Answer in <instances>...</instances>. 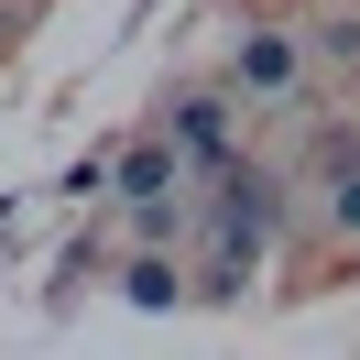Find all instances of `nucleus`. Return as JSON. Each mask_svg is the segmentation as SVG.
Segmentation results:
<instances>
[{"instance_id": "f257e3e1", "label": "nucleus", "mask_w": 360, "mask_h": 360, "mask_svg": "<svg viewBox=\"0 0 360 360\" xmlns=\"http://www.w3.org/2000/svg\"><path fill=\"white\" fill-rule=\"evenodd\" d=\"M273 207H284V186L251 175V164H229L219 175V207H207V273H197V306H229V295L251 284V262L273 251Z\"/></svg>"}, {"instance_id": "f03ea898", "label": "nucleus", "mask_w": 360, "mask_h": 360, "mask_svg": "<svg viewBox=\"0 0 360 360\" xmlns=\"http://www.w3.org/2000/svg\"><path fill=\"white\" fill-rule=\"evenodd\" d=\"M164 131H175V153H186V175H197V186H219L229 164H240V120H229V98H219V88H175Z\"/></svg>"}, {"instance_id": "7ed1b4c3", "label": "nucleus", "mask_w": 360, "mask_h": 360, "mask_svg": "<svg viewBox=\"0 0 360 360\" xmlns=\"http://www.w3.org/2000/svg\"><path fill=\"white\" fill-rule=\"evenodd\" d=\"M229 88H251V98H273V110H284V98L306 88L295 33H240V44H229Z\"/></svg>"}, {"instance_id": "20e7f679", "label": "nucleus", "mask_w": 360, "mask_h": 360, "mask_svg": "<svg viewBox=\"0 0 360 360\" xmlns=\"http://www.w3.org/2000/svg\"><path fill=\"white\" fill-rule=\"evenodd\" d=\"M110 186H120V207H142V197H175V186H197V175H186L175 131H164V142H131V153L110 164Z\"/></svg>"}, {"instance_id": "39448f33", "label": "nucleus", "mask_w": 360, "mask_h": 360, "mask_svg": "<svg viewBox=\"0 0 360 360\" xmlns=\"http://www.w3.org/2000/svg\"><path fill=\"white\" fill-rule=\"evenodd\" d=\"M120 295H131V306H142V316H164V306H186V273H175V262H164V251H153V240H142V251H131V273H120Z\"/></svg>"}, {"instance_id": "423d86ee", "label": "nucleus", "mask_w": 360, "mask_h": 360, "mask_svg": "<svg viewBox=\"0 0 360 360\" xmlns=\"http://www.w3.org/2000/svg\"><path fill=\"white\" fill-rule=\"evenodd\" d=\"M328 219H338V229H349V240H360V153L338 164V186H328Z\"/></svg>"}, {"instance_id": "0eeeda50", "label": "nucleus", "mask_w": 360, "mask_h": 360, "mask_svg": "<svg viewBox=\"0 0 360 360\" xmlns=\"http://www.w3.org/2000/svg\"><path fill=\"white\" fill-rule=\"evenodd\" d=\"M0 44H11V22H0Z\"/></svg>"}]
</instances>
